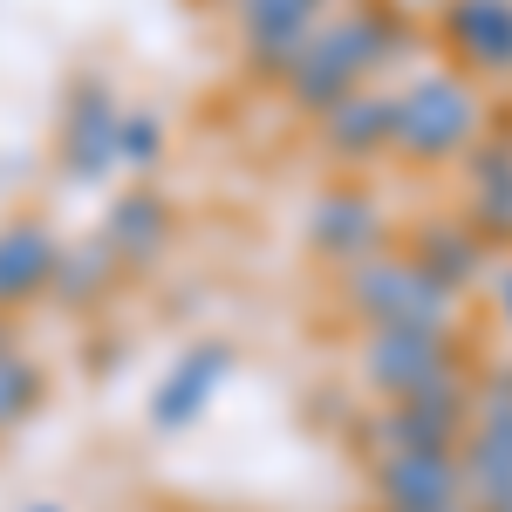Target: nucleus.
Returning a JSON list of instances; mask_svg holds the SVG:
<instances>
[{
	"label": "nucleus",
	"instance_id": "f8f14e48",
	"mask_svg": "<svg viewBox=\"0 0 512 512\" xmlns=\"http://www.w3.org/2000/svg\"><path fill=\"white\" fill-rule=\"evenodd\" d=\"M465 226L485 246H512V130H485L465 151Z\"/></svg>",
	"mask_w": 512,
	"mask_h": 512
},
{
	"label": "nucleus",
	"instance_id": "20e7f679",
	"mask_svg": "<svg viewBox=\"0 0 512 512\" xmlns=\"http://www.w3.org/2000/svg\"><path fill=\"white\" fill-rule=\"evenodd\" d=\"M472 383L478 362L458 376H437L417 396H396V403H369L362 424H355V451L362 458H383V451H458L472 431Z\"/></svg>",
	"mask_w": 512,
	"mask_h": 512
},
{
	"label": "nucleus",
	"instance_id": "a211bd4d",
	"mask_svg": "<svg viewBox=\"0 0 512 512\" xmlns=\"http://www.w3.org/2000/svg\"><path fill=\"white\" fill-rule=\"evenodd\" d=\"M117 274H123V267H117V253H110L103 239H69L48 294H55L62 308H89V301H103V294H110V280H117Z\"/></svg>",
	"mask_w": 512,
	"mask_h": 512
},
{
	"label": "nucleus",
	"instance_id": "7ed1b4c3",
	"mask_svg": "<svg viewBox=\"0 0 512 512\" xmlns=\"http://www.w3.org/2000/svg\"><path fill=\"white\" fill-rule=\"evenodd\" d=\"M342 315L369 328H465V301L437 287L403 246H383L369 260L342 267Z\"/></svg>",
	"mask_w": 512,
	"mask_h": 512
},
{
	"label": "nucleus",
	"instance_id": "ddd939ff",
	"mask_svg": "<svg viewBox=\"0 0 512 512\" xmlns=\"http://www.w3.org/2000/svg\"><path fill=\"white\" fill-rule=\"evenodd\" d=\"M226 376H233V342H198V349H185L158 376V390H151V431H185V424H198L205 403L226 390Z\"/></svg>",
	"mask_w": 512,
	"mask_h": 512
},
{
	"label": "nucleus",
	"instance_id": "f257e3e1",
	"mask_svg": "<svg viewBox=\"0 0 512 512\" xmlns=\"http://www.w3.org/2000/svg\"><path fill=\"white\" fill-rule=\"evenodd\" d=\"M424 41H431V28L410 7H396V0H342L308 35V48L280 69L274 89L294 117L315 123L321 110H335L355 89H376V82L403 76L424 55Z\"/></svg>",
	"mask_w": 512,
	"mask_h": 512
},
{
	"label": "nucleus",
	"instance_id": "aec40b11",
	"mask_svg": "<svg viewBox=\"0 0 512 512\" xmlns=\"http://www.w3.org/2000/svg\"><path fill=\"white\" fill-rule=\"evenodd\" d=\"M158 158H164V117H158V110H123L117 164H123V171H151Z\"/></svg>",
	"mask_w": 512,
	"mask_h": 512
},
{
	"label": "nucleus",
	"instance_id": "dca6fc26",
	"mask_svg": "<svg viewBox=\"0 0 512 512\" xmlns=\"http://www.w3.org/2000/svg\"><path fill=\"white\" fill-rule=\"evenodd\" d=\"M315 144L335 164H349V171H355V164L390 158V82L355 89V96L335 103V110H321V117H315Z\"/></svg>",
	"mask_w": 512,
	"mask_h": 512
},
{
	"label": "nucleus",
	"instance_id": "9d476101",
	"mask_svg": "<svg viewBox=\"0 0 512 512\" xmlns=\"http://www.w3.org/2000/svg\"><path fill=\"white\" fill-rule=\"evenodd\" d=\"M437 41L472 82L512 76V0H437Z\"/></svg>",
	"mask_w": 512,
	"mask_h": 512
},
{
	"label": "nucleus",
	"instance_id": "0eeeda50",
	"mask_svg": "<svg viewBox=\"0 0 512 512\" xmlns=\"http://www.w3.org/2000/svg\"><path fill=\"white\" fill-rule=\"evenodd\" d=\"M301 233H308V253H315V260H328V267H355V260L383 253V246L396 239V226H390L383 198L369 192V185H321Z\"/></svg>",
	"mask_w": 512,
	"mask_h": 512
},
{
	"label": "nucleus",
	"instance_id": "9b49d317",
	"mask_svg": "<svg viewBox=\"0 0 512 512\" xmlns=\"http://www.w3.org/2000/svg\"><path fill=\"white\" fill-rule=\"evenodd\" d=\"M403 253H410L437 287H451L458 301L472 294L478 280H492V246L465 226V212H431V219H417V226L403 233Z\"/></svg>",
	"mask_w": 512,
	"mask_h": 512
},
{
	"label": "nucleus",
	"instance_id": "f03ea898",
	"mask_svg": "<svg viewBox=\"0 0 512 512\" xmlns=\"http://www.w3.org/2000/svg\"><path fill=\"white\" fill-rule=\"evenodd\" d=\"M492 130L485 89L465 69H417V76L390 82V158L410 171H437V164H465L478 137Z\"/></svg>",
	"mask_w": 512,
	"mask_h": 512
},
{
	"label": "nucleus",
	"instance_id": "f3484780",
	"mask_svg": "<svg viewBox=\"0 0 512 512\" xmlns=\"http://www.w3.org/2000/svg\"><path fill=\"white\" fill-rule=\"evenodd\" d=\"M458 485L472 512H499L512 499V424H478L458 444Z\"/></svg>",
	"mask_w": 512,
	"mask_h": 512
},
{
	"label": "nucleus",
	"instance_id": "5701e85b",
	"mask_svg": "<svg viewBox=\"0 0 512 512\" xmlns=\"http://www.w3.org/2000/svg\"><path fill=\"white\" fill-rule=\"evenodd\" d=\"M28 512H62V506H28Z\"/></svg>",
	"mask_w": 512,
	"mask_h": 512
},
{
	"label": "nucleus",
	"instance_id": "412c9836",
	"mask_svg": "<svg viewBox=\"0 0 512 512\" xmlns=\"http://www.w3.org/2000/svg\"><path fill=\"white\" fill-rule=\"evenodd\" d=\"M492 315L512 328V267H492Z\"/></svg>",
	"mask_w": 512,
	"mask_h": 512
},
{
	"label": "nucleus",
	"instance_id": "b1692460",
	"mask_svg": "<svg viewBox=\"0 0 512 512\" xmlns=\"http://www.w3.org/2000/svg\"><path fill=\"white\" fill-rule=\"evenodd\" d=\"M499 512H512V499H506V506H499Z\"/></svg>",
	"mask_w": 512,
	"mask_h": 512
},
{
	"label": "nucleus",
	"instance_id": "4468645a",
	"mask_svg": "<svg viewBox=\"0 0 512 512\" xmlns=\"http://www.w3.org/2000/svg\"><path fill=\"white\" fill-rule=\"evenodd\" d=\"M62 246L69 239L55 233L48 219H7L0 226V315L48 301L55 267H62Z\"/></svg>",
	"mask_w": 512,
	"mask_h": 512
},
{
	"label": "nucleus",
	"instance_id": "423d86ee",
	"mask_svg": "<svg viewBox=\"0 0 512 512\" xmlns=\"http://www.w3.org/2000/svg\"><path fill=\"white\" fill-rule=\"evenodd\" d=\"M117 130H123V103L103 76H76L62 96V130H55V158L69 171V185H103L117 164Z\"/></svg>",
	"mask_w": 512,
	"mask_h": 512
},
{
	"label": "nucleus",
	"instance_id": "4be33fe9",
	"mask_svg": "<svg viewBox=\"0 0 512 512\" xmlns=\"http://www.w3.org/2000/svg\"><path fill=\"white\" fill-rule=\"evenodd\" d=\"M396 7H410V14H417V7H437V0H396Z\"/></svg>",
	"mask_w": 512,
	"mask_h": 512
},
{
	"label": "nucleus",
	"instance_id": "6e6552de",
	"mask_svg": "<svg viewBox=\"0 0 512 512\" xmlns=\"http://www.w3.org/2000/svg\"><path fill=\"white\" fill-rule=\"evenodd\" d=\"M335 7H342V0H233L239 62L260 82H280V69L308 48V35H315Z\"/></svg>",
	"mask_w": 512,
	"mask_h": 512
},
{
	"label": "nucleus",
	"instance_id": "6ab92c4d",
	"mask_svg": "<svg viewBox=\"0 0 512 512\" xmlns=\"http://www.w3.org/2000/svg\"><path fill=\"white\" fill-rule=\"evenodd\" d=\"M41 403H48V369L21 342H0V437L41 417Z\"/></svg>",
	"mask_w": 512,
	"mask_h": 512
},
{
	"label": "nucleus",
	"instance_id": "2eb2a0df",
	"mask_svg": "<svg viewBox=\"0 0 512 512\" xmlns=\"http://www.w3.org/2000/svg\"><path fill=\"white\" fill-rule=\"evenodd\" d=\"M171 233H178V212H171V198H164L158 185L117 192L110 212H103V226H96V239L117 253V267H151V260H164Z\"/></svg>",
	"mask_w": 512,
	"mask_h": 512
},
{
	"label": "nucleus",
	"instance_id": "1a4fd4ad",
	"mask_svg": "<svg viewBox=\"0 0 512 512\" xmlns=\"http://www.w3.org/2000/svg\"><path fill=\"white\" fill-rule=\"evenodd\" d=\"M369 472V512H458V451H383L362 458Z\"/></svg>",
	"mask_w": 512,
	"mask_h": 512
},
{
	"label": "nucleus",
	"instance_id": "39448f33",
	"mask_svg": "<svg viewBox=\"0 0 512 512\" xmlns=\"http://www.w3.org/2000/svg\"><path fill=\"white\" fill-rule=\"evenodd\" d=\"M472 369V349H465V328H369L355 342V376L376 403H396V396H417L437 376H458Z\"/></svg>",
	"mask_w": 512,
	"mask_h": 512
}]
</instances>
